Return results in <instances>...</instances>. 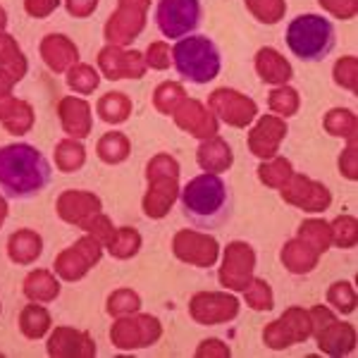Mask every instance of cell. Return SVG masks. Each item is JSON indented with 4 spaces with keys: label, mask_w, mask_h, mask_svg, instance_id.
I'll use <instances>...</instances> for the list:
<instances>
[{
    "label": "cell",
    "mask_w": 358,
    "mask_h": 358,
    "mask_svg": "<svg viewBox=\"0 0 358 358\" xmlns=\"http://www.w3.org/2000/svg\"><path fill=\"white\" fill-rule=\"evenodd\" d=\"M179 199H182L184 217L199 229L222 227L224 222H229L234 213L232 187L215 172L194 177L182 189Z\"/></svg>",
    "instance_id": "cell-1"
},
{
    "label": "cell",
    "mask_w": 358,
    "mask_h": 358,
    "mask_svg": "<svg viewBox=\"0 0 358 358\" xmlns=\"http://www.w3.org/2000/svg\"><path fill=\"white\" fill-rule=\"evenodd\" d=\"M50 165L41 151L29 143L0 146V189L8 199L27 201L50 184Z\"/></svg>",
    "instance_id": "cell-2"
},
{
    "label": "cell",
    "mask_w": 358,
    "mask_h": 358,
    "mask_svg": "<svg viewBox=\"0 0 358 358\" xmlns=\"http://www.w3.org/2000/svg\"><path fill=\"white\" fill-rule=\"evenodd\" d=\"M172 65L177 74L192 84H210L213 79L220 74L222 57L217 50L215 41L199 34H189V36L179 38L172 48Z\"/></svg>",
    "instance_id": "cell-3"
},
{
    "label": "cell",
    "mask_w": 358,
    "mask_h": 358,
    "mask_svg": "<svg viewBox=\"0 0 358 358\" xmlns=\"http://www.w3.org/2000/svg\"><path fill=\"white\" fill-rule=\"evenodd\" d=\"M289 50L303 62L325 60L337 45V31L330 20L320 15H299L289 22L285 34Z\"/></svg>",
    "instance_id": "cell-4"
},
{
    "label": "cell",
    "mask_w": 358,
    "mask_h": 358,
    "mask_svg": "<svg viewBox=\"0 0 358 358\" xmlns=\"http://www.w3.org/2000/svg\"><path fill=\"white\" fill-rule=\"evenodd\" d=\"M148 192L143 196V213L151 220H163L179 194V163L172 155L158 153L146 165Z\"/></svg>",
    "instance_id": "cell-5"
},
{
    "label": "cell",
    "mask_w": 358,
    "mask_h": 358,
    "mask_svg": "<svg viewBox=\"0 0 358 358\" xmlns=\"http://www.w3.org/2000/svg\"><path fill=\"white\" fill-rule=\"evenodd\" d=\"M203 8L201 0H158L155 5V24L165 38H179L194 34L201 24Z\"/></svg>",
    "instance_id": "cell-6"
},
{
    "label": "cell",
    "mask_w": 358,
    "mask_h": 358,
    "mask_svg": "<svg viewBox=\"0 0 358 358\" xmlns=\"http://www.w3.org/2000/svg\"><path fill=\"white\" fill-rule=\"evenodd\" d=\"M151 8V0H120L117 10L110 15L106 24V41L110 45L127 48L134 43V38L146 27V10Z\"/></svg>",
    "instance_id": "cell-7"
},
{
    "label": "cell",
    "mask_w": 358,
    "mask_h": 358,
    "mask_svg": "<svg viewBox=\"0 0 358 358\" xmlns=\"http://www.w3.org/2000/svg\"><path fill=\"white\" fill-rule=\"evenodd\" d=\"M310 325H313L310 334L317 337L320 351H325V354H330V356H344L354 351V344H356L354 327L346 325V322L334 320V315L325 306H315L313 313H310Z\"/></svg>",
    "instance_id": "cell-8"
},
{
    "label": "cell",
    "mask_w": 358,
    "mask_h": 358,
    "mask_svg": "<svg viewBox=\"0 0 358 358\" xmlns=\"http://www.w3.org/2000/svg\"><path fill=\"white\" fill-rule=\"evenodd\" d=\"M163 334V325H160L158 317L153 315H141L131 313L122 315L110 330V339L117 349H143V346H151L160 339Z\"/></svg>",
    "instance_id": "cell-9"
},
{
    "label": "cell",
    "mask_w": 358,
    "mask_h": 358,
    "mask_svg": "<svg viewBox=\"0 0 358 358\" xmlns=\"http://www.w3.org/2000/svg\"><path fill=\"white\" fill-rule=\"evenodd\" d=\"M101 256H103V244L94 234H86L84 239H79L77 244H72L67 251H62L55 258L53 268L65 282H77L89 275V270L101 261Z\"/></svg>",
    "instance_id": "cell-10"
},
{
    "label": "cell",
    "mask_w": 358,
    "mask_h": 358,
    "mask_svg": "<svg viewBox=\"0 0 358 358\" xmlns=\"http://www.w3.org/2000/svg\"><path fill=\"white\" fill-rule=\"evenodd\" d=\"M208 110L217 120H222L224 124L244 129L258 115V106L256 101H251L248 96L239 94L234 89H215L208 98Z\"/></svg>",
    "instance_id": "cell-11"
},
{
    "label": "cell",
    "mask_w": 358,
    "mask_h": 358,
    "mask_svg": "<svg viewBox=\"0 0 358 358\" xmlns=\"http://www.w3.org/2000/svg\"><path fill=\"white\" fill-rule=\"evenodd\" d=\"M98 67H101L103 77L110 82L120 79H141L146 74V60L138 50H127L122 45H110L98 53Z\"/></svg>",
    "instance_id": "cell-12"
},
{
    "label": "cell",
    "mask_w": 358,
    "mask_h": 358,
    "mask_svg": "<svg viewBox=\"0 0 358 358\" xmlns=\"http://www.w3.org/2000/svg\"><path fill=\"white\" fill-rule=\"evenodd\" d=\"M172 253L184 263H192L196 268H210L217 261L220 246L210 234H201L194 229H179L172 239Z\"/></svg>",
    "instance_id": "cell-13"
},
{
    "label": "cell",
    "mask_w": 358,
    "mask_h": 358,
    "mask_svg": "<svg viewBox=\"0 0 358 358\" xmlns=\"http://www.w3.org/2000/svg\"><path fill=\"white\" fill-rule=\"evenodd\" d=\"M253 265H256V253L244 241H232L224 251V265L220 270V285L227 289L244 292L248 282L253 280Z\"/></svg>",
    "instance_id": "cell-14"
},
{
    "label": "cell",
    "mask_w": 358,
    "mask_h": 358,
    "mask_svg": "<svg viewBox=\"0 0 358 358\" xmlns=\"http://www.w3.org/2000/svg\"><path fill=\"white\" fill-rule=\"evenodd\" d=\"M310 315L301 308H289L277 322H273L270 327H265L263 339L268 346L273 349H285L292 346L294 342H301V339L310 337Z\"/></svg>",
    "instance_id": "cell-15"
},
{
    "label": "cell",
    "mask_w": 358,
    "mask_h": 358,
    "mask_svg": "<svg viewBox=\"0 0 358 358\" xmlns=\"http://www.w3.org/2000/svg\"><path fill=\"white\" fill-rule=\"evenodd\" d=\"M282 199L310 213H320L332 203L330 189L303 175H292L287 179V184L282 187Z\"/></svg>",
    "instance_id": "cell-16"
},
{
    "label": "cell",
    "mask_w": 358,
    "mask_h": 358,
    "mask_svg": "<svg viewBox=\"0 0 358 358\" xmlns=\"http://www.w3.org/2000/svg\"><path fill=\"white\" fill-rule=\"evenodd\" d=\"M239 313V301L229 294H196L189 303V315L199 325H215V322L232 320Z\"/></svg>",
    "instance_id": "cell-17"
},
{
    "label": "cell",
    "mask_w": 358,
    "mask_h": 358,
    "mask_svg": "<svg viewBox=\"0 0 358 358\" xmlns=\"http://www.w3.org/2000/svg\"><path fill=\"white\" fill-rule=\"evenodd\" d=\"M175 122L179 129H184L187 134H192L196 138H210L217 134V117L210 110H206L203 103L196 101V98H184L182 103L175 108L172 113Z\"/></svg>",
    "instance_id": "cell-18"
},
{
    "label": "cell",
    "mask_w": 358,
    "mask_h": 358,
    "mask_svg": "<svg viewBox=\"0 0 358 358\" xmlns=\"http://www.w3.org/2000/svg\"><path fill=\"white\" fill-rule=\"evenodd\" d=\"M285 136H287L285 120H282L280 115H263V117L258 120V124L248 131L246 143L253 155H258V158H263V160H270L277 155V148L285 141Z\"/></svg>",
    "instance_id": "cell-19"
},
{
    "label": "cell",
    "mask_w": 358,
    "mask_h": 358,
    "mask_svg": "<svg viewBox=\"0 0 358 358\" xmlns=\"http://www.w3.org/2000/svg\"><path fill=\"white\" fill-rule=\"evenodd\" d=\"M101 208H103V203L96 194L79 192V189H67L55 203L57 215L69 224H79V227H82L91 215L101 213Z\"/></svg>",
    "instance_id": "cell-20"
},
{
    "label": "cell",
    "mask_w": 358,
    "mask_h": 358,
    "mask_svg": "<svg viewBox=\"0 0 358 358\" xmlns=\"http://www.w3.org/2000/svg\"><path fill=\"white\" fill-rule=\"evenodd\" d=\"M57 115H60V124L69 138H79V141H82V138L91 134L94 120H91L89 101L77 98V96L60 98V103H57Z\"/></svg>",
    "instance_id": "cell-21"
},
{
    "label": "cell",
    "mask_w": 358,
    "mask_h": 358,
    "mask_svg": "<svg viewBox=\"0 0 358 358\" xmlns=\"http://www.w3.org/2000/svg\"><path fill=\"white\" fill-rule=\"evenodd\" d=\"M38 50H41V57L48 69H53L57 74L67 72L69 67H74L79 62V48L65 34H48L38 45Z\"/></svg>",
    "instance_id": "cell-22"
},
{
    "label": "cell",
    "mask_w": 358,
    "mask_h": 358,
    "mask_svg": "<svg viewBox=\"0 0 358 358\" xmlns=\"http://www.w3.org/2000/svg\"><path fill=\"white\" fill-rule=\"evenodd\" d=\"M48 356H96V344L86 332L72 327H57L48 339Z\"/></svg>",
    "instance_id": "cell-23"
},
{
    "label": "cell",
    "mask_w": 358,
    "mask_h": 358,
    "mask_svg": "<svg viewBox=\"0 0 358 358\" xmlns=\"http://www.w3.org/2000/svg\"><path fill=\"white\" fill-rule=\"evenodd\" d=\"M0 124L15 136L27 134L34 127V108L27 101H17L13 94L0 96Z\"/></svg>",
    "instance_id": "cell-24"
},
{
    "label": "cell",
    "mask_w": 358,
    "mask_h": 358,
    "mask_svg": "<svg viewBox=\"0 0 358 358\" xmlns=\"http://www.w3.org/2000/svg\"><path fill=\"white\" fill-rule=\"evenodd\" d=\"M196 160L199 165L203 167L206 172H224L229 170L234 163V153L229 148V143L224 141L222 136H210V138H203V143L199 146L196 151Z\"/></svg>",
    "instance_id": "cell-25"
},
{
    "label": "cell",
    "mask_w": 358,
    "mask_h": 358,
    "mask_svg": "<svg viewBox=\"0 0 358 358\" xmlns=\"http://www.w3.org/2000/svg\"><path fill=\"white\" fill-rule=\"evenodd\" d=\"M256 72L261 74V79L265 84L282 86L292 79L294 69H292L289 62H287V57H282L280 50L261 48L256 53Z\"/></svg>",
    "instance_id": "cell-26"
},
{
    "label": "cell",
    "mask_w": 358,
    "mask_h": 358,
    "mask_svg": "<svg viewBox=\"0 0 358 358\" xmlns=\"http://www.w3.org/2000/svg\"><path fill=\"white\" fill-rule=\"evenodd\" d=\"M43 253V239L34 229H20L8 239V256L17 265H31Z\"/></svg>",
    "instance_id": "cell-27"
},
{
    "label": "cell",
    "mask_w": 358,
    "mask_h": 358,
    "mask_svg": "<svg viewBox=\"0 0 358 358\" xmlns=\"http://www.w3.org/2000/svg\"><path fill=\"white\" fill-rule=\"evenodd\" d=\"M24 296L38 303H50L60 296V282L48 270H31L24 280Z\"/></svg>",
    "instance_id": "cell-28"
},
{
    "label": "cell",
    "mask_w": 358,
    "mask_h": 358,
    "mask_svg": "<svg viewBox=\"0 0 358 358\" xmlns=\"http://www.w3.org/2000/svg\"><path fill=\"white\" fill-rule=\"evenodd\" d=\"M317 256L320 253L313 251L306 241L301 239H294L289 244H285L282 248V263L287 265V270L294 275H303V273H310L317 263Z\"/></svg>",
    "instance_id": "cell-29"
},
{
    "label": "cell",
    "mask_w": 358,
    "mask_h": 358,
    "mask_svg": "<svg viewBox=\"0 0 358 358\" xmlns=\"http://www.w3.org/2000/svg\"><path fill=\"white\" fill-rule=\"evenodd\" d=\"M0 69L8 72L15 82H22L27 77V69H29V62L24 53L20 50V45L10 34L0 31Z\"/></svg>",
    "instance_id": "cell-30"
},
{
    "label": "cell",
    "mask_w": 358,
    "mask_h": 358,
    "mask_svg": "<svg viewBox=\"0 0 358 358\" xmlns=\"http://www.w3.org/2000/svg\"><path fill=\"white\" fill-rule=\"evenodd\" d=\"M98 117L108 124H122L129 120L131 115V101L127 94H120V91H110L96 103Z\"/></svg>",
    "instance_id": "cell-31"
},
{
    "label": "cell",
    "mask_w": 358,
    "mask_h": 358,
    "mask_svg": "<svg viewBox=\"0 0 358 358\" xmlns=\"http://www.w3.org/2000/svg\"><path fill=\"white\" fill-rule=\"evenodd\" d=\"M129 138H127L122 131H106L101 138H98L96 153L98 158L103 160L106 165H120L129 158Z\"/></svg>",
    "instance_id": "cell-32"
},
{
    "label": "cell",
    "mask_w": 358,
    "mask_h": 358,
    "mask_svg": "<svg viewBox=\"0 0 358 358\" xmlns=\"http://www.w3.org/2000/svg\"><path fill=\"white\" fill-rule=\"evenodd\" d=\"M20 330L27 339H41L50 330V313L36 303L24 306L20 313Z\"/></svg>",
    "instance_id": "cell-33"
},
{
    "label": "cell",
    "mask_w": 358,
    "mask_h": 358,
    "mask_svg": "<svg viewBox=\"0 0 358 358\" xmlns=\"http://www.w3.org/2000/svg\"><path fill=\"white\" fill-rule=\"evenodd\" d=\"M86 163V148L79 138H62L55 146V165L60 172H77Z\"/></svg>",
    "instance_id": "cell-34"
},
{
    "label": "cell",
    "mask_w": 358,
    "mask_h": 358,
    "mask_svg": "<svg viewBox=\"0 0 358 358\" xmlns=\"http://www.w3.org/2000/svg\"><path fill=\"white\" fill-rule=\"evenodd\" d=\"M98 84H101V74L96 72V67L86 65V62H77L74 67L67 69V86L77 91L79 96L94 94Z\"/></svg>",
    "instance_id": "cell-35"
},
{
    "label": "cell",
    "mask_w": 358,
    "mask_h": 358,
    "mask_svg": "<svg viewBox=\"0 0 358 358\" xmlns=\"http://www.w3.org/2000/svg\"><path fill=\"white\" fill-rule=\"evenodd\" d=\"M138 248H141V234L131 227L115 229L113 239L108 241V251H110V256L120 258V261H127V258L136 256Z\"/></svg>",
    "instance_id": "cell-36"
},
{
    "label": "cell",
    "mask_w": 358,
    "mask_h": 358,
    "mask_svg": "<svg viewBox=\"0 0 358 358\" xmlns=\"http://www.w3.org/2000/svg\"><path fill=\"white\" fill-rule=\"evenodd\" d=\"M292 175H294V167L287 158H270L268 163L258 167V179H261L265 187H273V189H282Z\"/></svg>",
    "instance_id": "cell-37"
},
{
    "label": "cell",
    "mask_w": 358,
    "mask_h": 358,
    "mask_svg": "<svg viewBox=\"0 0 358 358\" xmlns=\"http://www.w3.org/2000/svg\"><path fill=\"white\" fill-rule=\"evenodd\" d=\"M187 98V91L179 82H163L153 94V108L160 115H172L179 103Z\"/></svg>",
    "instance_id": "cell-38"
},
{
    "label": "cell",
    "mask_w": 358,
    "mask_h": 358,
    "mask_svg": "<svg viewBox=\"0 0 358 358\" xmlns=\"http://www.w3.org/2000/svg\"><path fill=\"white\" fill-rule=\"evenodd\" d=\"M299 239L306 241L313 251L322 253L327 251L330 246V224L322 222V220H306L301 227H299Z\"/></svg>",
    "instance_id": "cell-39"
},
{
    "label": "cell",
    "mask_w": 358,
    "mask_h": 358,
    "mask_svg": "<svg viewBox=\"0 0 358 358\" xmlns=\"http://www.w3.org/2000/svg\"><path fill=\"white\" fill-rule=\"evenodd\" d=\"M268 106H270V110L277 113L280 117H292V115L299 110V106H301V101H299V91L292 89V86H287V84L277 86L268 98Z\"/></svg>",
    "instance_id": "cell-40"
},
{
    "label": "cell",
    "mask_w": 358,
    "mask_h": 358,
    "mask_svg": "<svg viewBox=\"0 0 358 358\" xmlns=\"http://www.w3.org/2000/svg\"><path fill=\"white\" fill-rule=\"evenodd\" d=\"M246 10L263 24H277L287 13V3L285 0H246Z\"/></svg>",
    "instance_id": "cell-41"
},
{
    "label": "cell",
    "mask_w": 358,
    "mask_h": 358,
    "mask_svg": "<svg viewBox=\"0 0 358 358\" xmlns=\"http://www.w3.org/2000/svg\"><path fill=\"white\" fill-rule=\"evenodd\" d=\"M325 129L330 131L332 136H346V138H354L356 134V117L351 110H344V108H334L325 115L322 120Z\"/></svg>",
    "instance_id": "cell-42"
},
{
    "label": "cell",
    "mask_w": 358,
    "mask_h": 358,
    "mask_svg": "<svg viewBox=\"0 0 358 358\" xmlns=\"http://www.w3.org/2000/svg\"><path fill=\"white\" fill-rule=\"evenodd\" d=\"M138 308H141V296L131 289H117L108 296V313L113 317L138 313Z\"/></svg>",
    "instance_id": "cell-43"
},
{
    "label": "cell",
    "mask_w": 358,
    "mask_h": 358,
    "mask_svg": "<svg viewBox=\"0 0 358 358\" xmlns=\"http://www.w3.org/2000/svg\"><path fill=\"white\" fill-rule=\"evenodd\" d=\"M246 301L253 310H270L273 308V292L265 280H251L246 287Z\"/></svg>",
    "instance_id": "cell-44"
},
{
    "label": "cell",
    "mask_w": 358,
    "mask_h": 358,
    "mask_svg": "<svg viewBox=\"0 0 358 358\" xmlns=\"http://www.w3.org/2000/svg\"><path fill=\"white\" fill-rule=\"evenodd\" d=\"M327 299H330V303L339 313H354L356 310V292L349 282H337V285H332Z\"/></svg>",
    "instance_id": "cell-45"
},
{
    "label": "cell",
    "mask_w": 358,
    "mask_h": 358,
    "mask_svg": "<svg viewBox=\"0 0 358 358\" xmlns=\"http://www.w3.org/2000/svg\"><path fill=\"white\" fill-rule=\"evenodd\" d=\"M330 234H332V239L337 246L351 248L356 244V220L351 215L337 217V220L330 224Z\"/></svg>",
    "instance_id": "cell-46"
},
{
    "label": "cell",
    "mask_w": 358,
    "mask_h": 358,
    "mask_svg": "<svg viewBox=\"0 0 358 358\" xmlns=\"http://www.w3.org/2000/svg\"><path fill=\"white\" fill-rule=\"evenodd\" d=\"M334 82L344 89H349L351 94H356L358 86H356V57L354 55H346L342 60L334 65Z\"/></svg>",
    "instance_id": "cell-47"
},
{
    "label": "cell",
    "mask_w": 358,
    "mask_h": 358,
    "mask_svg": "<svg viewBox=\"0 0 358 358\" xmlns=\"http://www.w3.org/2000/svg\"><path fill=\"white\" fill-rule=\"evenodd\" d=\"M82 229H86L89 234H94L96 239L101 241V244H106V246H108V241H110L113 234H115V227H113L110 217L103 215V213H96V215H91L89 220L82 224Z\"/></svg>",
    "instance_id": "cell-48"
},
{
    "label": "cell",
    "mask_w": 358,
    "mask_h": 358,
    "mask_svg": "<svg viewBox=\"0 0 358 358\" xmlns=\"http://www.w3.org/2000/svg\"><path fill=\"white\" fill-rule=\"evenodd\" d=\"M143 60H146V67L151 69H167L172 65V48L165 41H155L146 48Z\"/></svg>",
    "instance_id": "cell-49"
},
{
    "label": "cell",
    "mask_w": 358,
    "mask_h": 358,
    "mask_svg": "<svg viewBox=\"0 0 358 358\" xmlns=\"http://www.w3.org/2000/svg\"><path fill=\"white\" fill-rule=\"evenodd\" d=\"M320 5L337 20H354L358 10V0H320Z\"/></svg>",
    "instance_id": "cell-50"
},
{
    "label": "cell",
    "mask_w": 358,
    "mask_h": 358,
    "mask_svg": "<svg viewBox=\"0 0 358 358\" xmlns=\"http://www.w3.org/2000/svg\"><path fill=\"white\" fill-rule=\"evenodd\" d=\"M62 0H24V10L29 17H36V20H43V17L53 15L57 8H60Z\"/></svg>",
    "instance_id": "cell-51"
},
{
    "label": "cell",
    "mask_w": 358,
    "mask_h": 358,
    "mask_svg": "<svg viewBox=\"0 0 358 358\" xmlns=\"http://www.w3.org/2000/svg\"><path fill=\"white\" fill-rule=\"evenodd\" d=\"M65 8L72 17H91L98 8V0H65Z\"/></svg>",
    "instance_id": "cell-52"
},
{
    "label": "cell",
    "mask_w": 358,
    "mask_h": 358,
    "mask_svg": "<svg viewBox=\"0 0 358 358\" xmlns=\"http://www.w3.org/2000/svg\"><path fill=\"white\" fill-rule=\"evenodd\" d=\"M339 170H342L344 177L356 179V138H351L349 151H342V158H339Z\"/></svg>",
    "instance_id": "cell-53"
},
{
    "label": "cell",
    "mask_w": 358,
    "mask_h": 358,
    "mask_svg": "<svg viewBox=\"0 0 358 358\" xmlns=\"http://www.w3.org/2000/svg\"><path fill=\"white\" fill-rule=\"evenodd\" d=\"M229 356V349L224 346L220 339H206V342H201L199 351H196V356Z\"/></svg>",
    "instance_id": "cell-54"
},
{
    "label": "cell",
    "mask_w": 358,
    "mask_h": 358,
    "mask_svg": "<svg viewBox=\"0 0 358 358\" xmlns=\"http://www.w3.org/2000/svg\"><path fill=\"white\" fill-rule=\"evenodd\" d=\"M17 82L13 77H10L8 72H3V69H0V96H8L10 91H13V86H15Z\"/></svg>",
    "instance_id": "cell-55"
},
{
    "label": "cell",
    "mask_w": 358,
    "mask_h": 358,
    "mask_svg": "<svg viewBox=\"0 0 358 358\" xmlns=\"http://www.w3.org/2000/svg\"><path fill=\"white\" fill-rule=\"evenodd\" d=\"M5 217H8V201L0 196V224L5 222Z\"/></svg>",
    "instance_id": "cell-56"
},
{
    "label": "cell",
    "mask_w": 358,
    "mask_h": 358,
    "mask_svg": "<svg viewBox=\"0 0 358 358\" xmlns=\"http://www.w3.org/2000/svg\"><path fill=\"white\" fill-rule=\"evenodd\" d=\"M8 27V13H5V8H0V31Z\"/></svg>",
    "instance_id": "cell-57"
}]
</instances>
